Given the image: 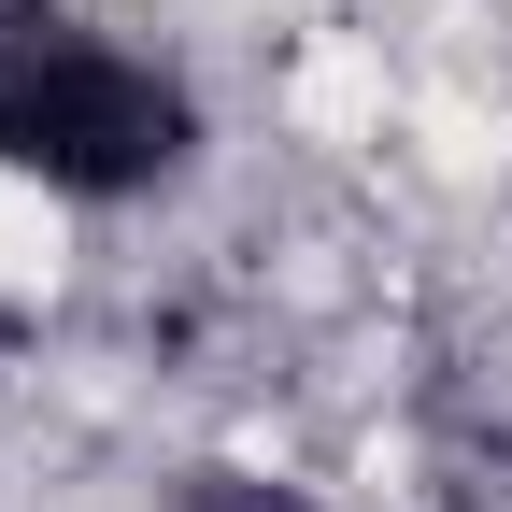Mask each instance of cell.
<instances>
[{"mask_svg":"<svg viewBox=\"0 0 512 512\" xmlns=\"http://www.w3.org/2000/svg\"><path fill=\"white\" fill-rule=\"evenodd\" d=\"M185 157V86L114 57L57 15H0V171L72 185V200H128Z\"/></svg>","mask_w":512,"mask_h":512,"instance_id":"1","label":"cell"},{"mask_svg":"<svg viewBox=\"0 0 512 512\" xmlns=\"http://www.w3.org/2000/svg\"><path fill=\"white\" fill-rule=\"evenodd\" d=\"M200 512H285V498H200Z\"/></svg>","mask_w":512,"mask_h":512,"instance_id":"2","label":"cell"}]
</instances>
